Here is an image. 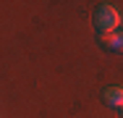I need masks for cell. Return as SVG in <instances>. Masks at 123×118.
<instances>
[{"mask_svg": "<svg viewBox=\"0 0 123 118\" xmlns=\"http://www.w3.org/2000/svg\"><path fill=\"white\" fill-rule=\"evenodd\" d=\"M94 26H97L99 34H113V32H118V26H121V13H118V8L110 5V3L97 5V11H94Z\"/></svg>", "mask_w": 123, "mask_h": 118, "instance_id": "6da1fadb", "label": "cell"}, {"mask_svg": "<svg viewBox=\"0 0 123 118\" xmlns=\"http://www.w3.org/2000/svg\"><path fill=\"white\" fill-rule=\"evenodd\" d=\"M102 100L110 108H123V87H107V89H102Z\"/></svg>", "mask_w": 123, "mask_h": 118, "instance_id": "7a4b0ae2", "label": "cell"}, {"mask_svg": "<svg viewBox=\"0 0 123 118\" xmlns=\"http://www.w3.org/2000/svg\"><path fill=\"white\" fill-rule=\"evenodd\" d=\"M99 42L107 47V50L123 52V32H113V34H99Z\"/></svg>", "mask_w": 123, "mask_h": 118, "instance_id": "3957f363", "label": "cell"}, {"mask_svg": "<svg viewBox=\"0 0 123 118\" xmlns=\"http://www.w3.org/2000/svg\"><path fill=\"white\" fill-rule=\"evenodd\" d=\"M121 118H123V110H121Z\"/></svg>", "mask_w": 123, "mask_h": 118, "instance_id": "277c9868", "label": "cell"}]
</instances>
